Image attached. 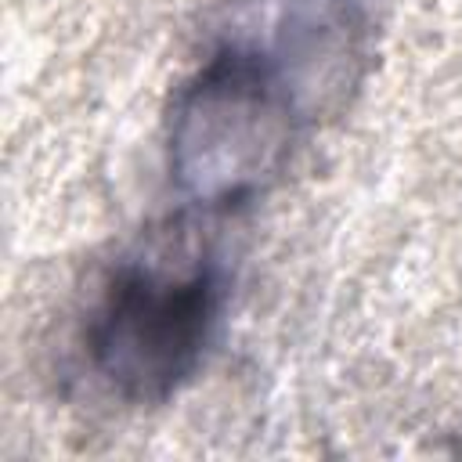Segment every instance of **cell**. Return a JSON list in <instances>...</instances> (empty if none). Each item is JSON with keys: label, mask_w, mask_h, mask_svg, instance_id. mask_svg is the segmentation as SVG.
Returning a JSON list of instances; mask_svg holds the SVG:
<instances>
[{"label": "cell", "mask_w": 462, "mask_h": 462, "mask_svg": "<svg viewBox=\"0 0 462 462\" xmlns=\"http://www.w3.org/2000/svg\"><path fill=\"white\" fill-rule=\"evenodd\" d=\"M213 289L209 274H191L184 282H159L148 274H126L101 318L97 354L112 379H173L180 375L209 325Z\"/></svg>", "instance_id": "cell-1"}]
</instances>
